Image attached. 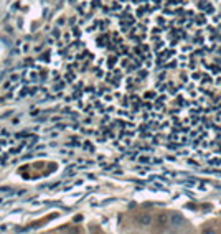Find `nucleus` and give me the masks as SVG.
Segmentation results:
<instances>
[{"label": "nucleus", "mask_w": 221, "mask_h": 234, "mask_svg": "<svg viewBox=\"0 0 221 234\" xmlns=\"http://www.w3.org/2000/svg\"><path fill=\"white\" fill-rule=\"evenodd\" d=\"M183 223V216L180 213H170L168 214V224L173 227H178Z\"/></svg>", "instance_id": "1"}, {"label": "nucleus", "mask_w": 221, "mask_h": 234, "mask_svg": "<svg viewBox=\"0 0 221 234\" xmlns=\"http://www.w3.org/2000/svg\"><path fill=\"white\" fill-rule=\"evenodd\" d=\"M137 223H139L140 226H150V224H152V214L150 213H140L139 216H137Z\"/></svg>", "instance_id": "2"}, {"label": "nucleus", "mask_w": 221, "mask_h": 234, "mask_svg": "<svg viewBox=\"0 0 221 234\" xmlns=\"http://www.w3.org/2000/svg\"><path fill=\"white\" fill-rule=\"evenodd\" d=\"M168 223V214L167 213H158L157 214V224L158 226H167Z\"/></svg>", "instance_id": "3"}]
</instances>
